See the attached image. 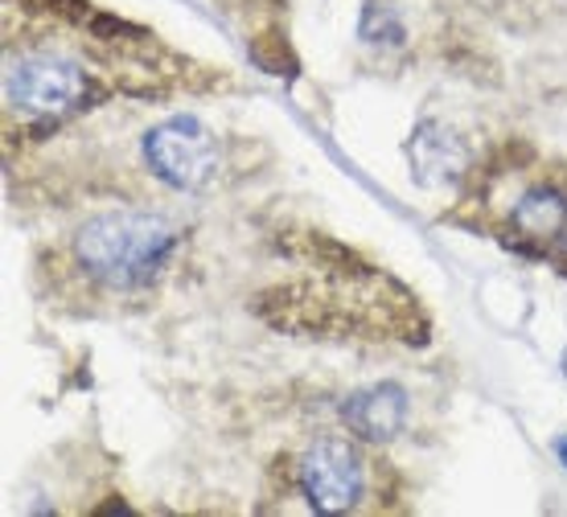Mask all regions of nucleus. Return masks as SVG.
Masks as SVG:
<instances>
[{
  "instance_id": "obj_9",
  "label": "nucleus",
  "mask_w": 567,
  "mask_h": 517,
  "mask_svg": "<svg viewBox=\"0 0 567 517\" xmlns=\"http://www.w3.org/2000/svg\"><path fill=\"white\" fill-rule=\"evenodd\" d=\"M555 456H559V464L567 468V435L564 440H555Z\"/></svg>"
},
{
  "instance_id": "obj_6",
  "label": "nucleus",
  "mask_w": 567,
  "mask_h": 517,
  "mask_svg": "<svg viewBox=\"0 0 567 517\" xmlns=\"http://www.w3.org/2000/svg\"><path fill=\"white\" fill-rule=\"evenodd\" d=\"M341 423L367 444H386L408 423V391L399 382H374L367 391H354L341 403Z\"/></svg>"
},
{
  "instance_id": "obj_4",
  "label": "nucleus",
  "mask_w": 567,
  "mask_h": 517,
  "mask_svg": "<svg viewBox=\"0 0 567 517\" xmlns=\"http://www.w3.org/2000/svg\"><path fill=\"white\" fill-rule=\"evenodd\" d=\"M300 489L317 514H346L367 493V464L350 440L326 435L300 456Z\"/></svg>"
},
{
  "instance_id": "obj_3",
  "label": "nucleus",
  "mask_w": 567,
  "mask_h": 517,
  "mask_svg": "<svg viewBox=\"0 0 567 517\" xmlns=\"http://www.w3.org/2000/svg\"><path fill=\"white\" fill-rule=\"evenodd\" d=\"M86 91L91 83H86L83 66L58 54H25L9 62V71H4L9 107L29 115H66L83 103Z\"/></svg>"
},
{
  "instance_id": "obj_8",
  "label": "nucleus",
  "mask_w": 567,
  "mask_h": 517,
  "mask_svg": "<svg viewBox=\"0 0 567 517\" xmlns=\"http://www.w3.org/2000/svg\"><path fill=\"white\" fill-rule=\"evenodd\" d=\"M370 33H386V42L391 45L403 42V25H399V17L386 13V9H379V4H370L367 17H362V38H370Z\"/></svg>"
},
{
  "instance_id": "obj_5",
  "label": "nucleus",
  "mask_w": 567,
  "mask_h": 517,
  "mask_svg": "<svg viewBox=\"0 0 567 517\" xmlns=\"http://www.w3.org/2000/svg\"><path fill=\"white\" fill-rule=\"evenodd\" d=\"M408 161H412V177L424 189H449L468 173L465 141L440 120H420L415 124V132L408 136Z\"/></svg>"
},
{
  "instance_id": "obj_7",
  "label": "nucleus",
  "mask_w": 567,
  "mask_h": 517,
  "mask_svg": "<svg viewBox=\"0 0 567 517\" xmlns=\"http://www.w3.org/2000/svg\"><path fill=\"white\" fill-rule=\"evenodd\" d=\"M514 230L530 242H564L567 238V194L539 185L514 206L511 214Z\"/></svg>"
},
{
  "instance_id": "obj_2",
  "label": "nucleus",
  "mask_w": 567,
  "mask_h": 517,
  "mask_svg": "<svg viewBox=\"0 0 567 517\" xmlns=\"http://www.w3.org/2000/svg\"><path fill=\"white\" fill-rule=\"evenodd\" d=\"M141 148L144 165L156 182L182 189V194L202 189L218 168V141L198 115H173L165 124H156Z\"/></svg>"
},
{
  "instance_id": "obj_1",
  "label": "nucleus",
  "mask_w": 567,
  "mask_h": 517,
  "mask_svg": "<svg viewBox=\"0 0 567 517\" xmlns=\"http://www.w3.org/2000/svg\"><path fill=\"white\" fill-rule=\"evenodd\" d=\"M177 247V226L161 214L112 210L79 226L74 235V263L86 280L128 292L156 280V271L169 263Z\"/></svg>"
}]
</instances>
